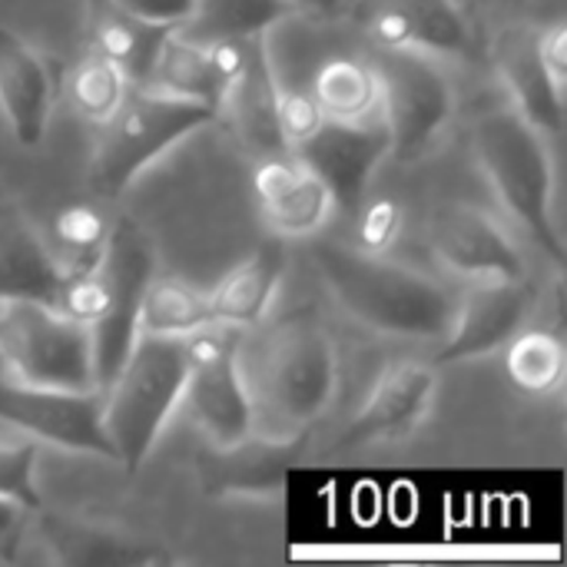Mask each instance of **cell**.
Returning <instances> with one entry per match:
<instances>
[{
	"label": "cell",
	"mask_w": 567,
	"mask_h": 567,
	"mask_svg": "<svg viewBox=\"0 0 567 567\" xmlns=\"http://www.w3.org/2000/svg\"><path fill=\"white\" fill-rule=\"evenodd\" d=\"M312 259L329 292L359 322L409 339H439L449 332L455 299L422 272L339 243H319Z\"/></svg>",
	"instance_id": "6da1fadb"
},
{
	"label": "cell",
	"mask_w": 567,
	"mask_h": 567,
	"mask_svg": "<svg viewBox=\"0 0 567 567\" xmlns=\"http://www.w3.org/2000/svg\"><path fill=\"white\" fill-rule=\"evenodd\" d=\"M183 339L140 332L123 369L103 392V429L126 472H140L153 455L169 415L183 402Z\"/></svg>",
	"instance_id": "7a4b0ae2"
},
{
	"label": "cell",
	"mask_w": 567,
	"mask_h": 567,
	"mask_svg": "<svg viewBox=\"0 0 567 567\" xmlns=\"http://www.w3.org/2000/svg\"><path fill=\"white\" fill-rule=\"evenodd\" d=\"M475 153L508 216L522 223L555 262H561L565 239L555 223V173L545 133H538L518 110H498L478 120Z\"/></svg>",
	"instance_id": "3957f363"
},
{
	"label": "cell",
	"mask_w": 567,
	"mask_h": 567,
	"mask_svg": "<svg viewBox=\"0 0 567 567\" xmlns=\"http://www.w3.org/2000/svg\"><path fill=\"white\" fill-rule=\"evenodd\" d=\"M213 120H219V113L209 103L173 96L146 83L133 93L126 90L116 113L103 123L106 130L93 159L96 183L110 193L126 189L146 166Z\"/></svg>",
	"instance_id": "277c9868"
},
{
	"label": "cell",
	"mask_w": 567,
	"mask_h": 567,
	"mask_svg": "<svg viewBox=\"0 0 567 567\" xmlns=\"http://www.w3.org/2000/svg\"><path fill=\"white\" fill-rule=\"evenodd\" d=\"M0 372L43 389H96L90 326L47 302H0Z\"/></svg>",
	"instance_id": "5b68a950"
},
{
	"label": "cell",
	"mask_w": 567,
	"mask_h": 567,
	"mask_svg": "<svg viewBox=\"0 0 567 567\" xmlns=\"http://www.w3.org/2000/svg\"><path fill=\"white\" fill-rule=\"evenodd\" d=\"M379 80L382 126L389 133V153L399 163H412L432 150L452 120L455 93L442 66L419 50H389L372 60Z\"/></svg>",
	"instance_id": "8992f818"
},
{
	"label": "cell",
	"mask_w": 567,
	"mask_h": 567,
	"mask_svg": "<svg viewBox=\"0 0 567 567\" xmlns=\"http://www.w3.org/2000/svg\"><path fill=\"white\" fill-rule=\"evenodd\" d=\"M156 252L150 236L133 223L120 219L110 226L106 249L100 259V276L106 286V306L100 319L90 326L93 336V375L96 389L106 392L116 372L123 369L126 355L140 336V309L143 296L153 282Z\"/></svg>",
	"instance_id": "52a82bcc"
},
{
	"label": "cell",
	"mask_w": 567,
	"mask_h": 567,
	"mask_svg": "<svg viewBox=\"0 0 567 567\" xmlns=\"http://www.w3.org/2000/svg\"><path fill=\"white\" fill-rule=\"evenodd\" d=\"M239 336L243 329L223 322L183 336V399L193 422L216 449H229L252 435V399L239 369Z\"/></svg>",
	"instance_id": "ba28073f"
},
{
	"label": "cell",
	"mask_w": 567,
	"mask_h": 567,
	"mask_svg": "<svg viewBox=\"0 0 567 567\" xmlns=\"http://www.w3.org/2000/svg\"><path fill=\"white\" fill-rule=\"evenodd\" d=\"M259 382L269 409L292 425H309L336 392V346L312 316L282 322L262 349Z\"/></svg>",
	"instance_id": "9c48e42d"
},
{
	"label": "cell",
	"mask_w": 567,
	"mask_h": 567,
	"mask_svg": "<svg viewBox=\"0 0 567 567\" xmlns=\"http://www.w3.org/2000/svg\"><path fill=\"white\" fill-rule=\"evenodd\" d=\"M0 422L33 442L116 462L103 429V392L27 385L0 372Z\"/></svg>",
	"instance_id": "30bf717a"
},
{
	"label": "cell",
	"mask_w": 567,
	"mask_h": 567,
	"mask_svg": "<svg viewBox=\"0 0 567 567\" xmlns=\"http://www.w3.org/2000/svg\"><path fill=\"white\" fill-rule=\"evenodd\" d=\"M299 159L322 179L332 206L342 213L362 209L365 189L389 156V133L382 120H322V126L296 146Z\"/></svg>",
	"instance_id": "8fae6325"
},
{
	"label": "cell",
	"mask_w": 567,
	"mask_h": 567,
	"mask_svg": "<svg viewBox=\"0 0 567 567\" xmlns=\"http://www.w3.org/2000/svg\"><path fill=\"white\" fill-rule=\"evenodd\" d=\"M528 309L532 289L525 279H472L465 299L455 302L442 362H468L498 352L518 336Z\"/></svg>",
	"instance_id": "7c38bea8"
},
{
	"label": "cell",
	"mask_w": 567,
	"mask_h": 567,
	"mask_svg": "<svg viewBox=\"0 0 567 567\" xmlns=\"http://www.w3.org/2000/svg\"><path fill=\"white\" fill-rule=\"evenodd\" d=\"M429 233L435 256L465 279H525V259L512 236L478 206H442Z\"/></svg>",
	"instance_id": "4fadbf2b"
},
{
	"label": "cell",
	"mask_w": 567,
	"mask_h": 567,
	"mask_svg": "<svg viewBox=\"0 0 567 567\" xmlns=\"http://www.w3.org/2000/svg\"><path fill=\"white\" fill-rule=\"evenodd\" d=\"M369 33L389 50H419L429 56L475 53V30L458 0H375Z\"/></svg>",
	"instance_id": "5bb4252c"
},
{
	"label": "cell",
	"mask_w": 567,
	"mask_h": 567,
	"mask_svg": "<svg viewBox=\"0 0 567 567\" xmlns=\"http://www.w3.org/2000/svg\"><path fill=\"white\" fill-rule=\"evenodd\" d=\"M439 392V375L422 362H399L382 372L365 405L349 422L342 449H362L375 442H395L419 429Z\"/></svg>",
	"instance_id": "9a60e30c"
},
{
	"label": "cell",
	"mask_w": 567,
	"mask_h": 567,
	"mask_svg": "<svg viewBox=\"0 0 567 567\" xmlns=\"http://www.w3.org/2000/svg\"><path fill=\"white\" fill-rule=\"evenodd\" d=\"M219 116L229 120L239 143L259 159L289 150L279 130V83L266 50V37H252L246 60L223 83Z\"/></svg>",
	"instance_id": "2e32d148"
},
{
	"label": "cell",
	"mask_w": 567,
	"mask_h": 567,
	"mask_svg": "<svg viewBox=\"0 0 567 567\" xmlns=\"http://www.w3.org/2000/svg\"><path fill=\"white\" fill-rule=\"evenodd\" d=\"M252 189L279 236H312L329 223L336 209L322 179L289 153L262 156L252 173Z\"/></svg>",
	"instance_id": "e0dca14e"
},
{
	"label": "cell",
	"mask_w": 567,
	"mask_h": 567,
	"mask_svg": "<svg viewBox=\"0 0 567 567\" xmlns=\"http://www.w3.org/2000/svg\"><path fill=\"white\" fill-rule=\"evenodd\" d=\"M495 70L515 100V110L538 130L558 133L565 116V86L551 76L538 50V30L508 27L492 43Z\"/></svg>",
	"instance_id": "ac0fdd59"
},
{
	"label": "cell",
	"mask_w": 567,
	"mask_h": 567,
	"mask_svg": "<svg viewBox=\"0 0 567 567\" xmlns=\"http://www.w3.org/2000/svg\"><path fill=\"white\" fill-rule=\"evenodd\" d=\"M53 83L40 53L0 27V113L13 133V140L27 150L40 146L50 123Z\"/></svg>",
	"instance_id": "d6986e66"
},
{
	"label": "cell",
	"mask_w": 567,
	"mask_h": 567,
	"mask_svg": "<svg viewBox=\"0 0 567 567\" xmlns=\"http://www.w3.org/2000/svg\"><path fill=\"white\" fill-rule=\"evenodd\" d=\"M66 269L37 236V229L13 209H0V302H47L56 306Z\"/></svg>",
	"instance_id": "ffe728a7"
},
{
	"label": "cell",
	"mask_w": 567,
	"mask_h": 567,
	"mask_svg": "<svg viewBox=\"0 0 567 567\" xmlns=\"http://www.w3.org/2000/svg\"><path fill=\"white\" fill-rule=\"evenodd\" d=\"M282 269H286V256H282V246H276V243H269L259 252H252L249 259H243L216 286V292L206 296L213 322L236 326V329L259 326L276 299Z\"/></svg>",
	"instance_id": "44dd1931"
},
{
	"label": "cell",
	"mask_w": 567,
	"mask_h": 567,
	"mask_svg": "<svg viewBox=\"0 0 567 567\" xmlns=\"http://www.w3.org/2000/svg\"><path fill=\"white\" fill-rule=\"evenodd\" d=\"M37 532H40V542L50 548V555L63 565L130 567L163 561L159 551H150L143 545H136L133 538H123L100 525H86V522H73V518L43 515L37 522Z\"/></svg>",
	"instance_id": "7402d4cb"
},
{
	"label": "cell",
	"mask_w": 567,
	"mask_h": 567,
	"mask_svg": "<svg viewBox=\"0 0 567 567\" xmlns=\"http://www.w3.org/2000/svg\"><path fill=\"white\" fill-rule=\"evenodd\" d=\"M86 10L96 53L113 60L130 83H146L169 27L136 20L113 0H86Z\"/></svg>",
	"instance_id": "603a6c76"
},
{
	"label": "cell",
	"mask_w": 567,
	"mask_h": 567,
	"mask_svg": "<svg viewBox=\"0 0 567 567\" xmlns=\"http://www.w3.org/2000/svg\"><path fill=\"white\" fill-rule=\"evenodd\" d=\"M292 13L296 7L289 0H193V13L173 30L206 47L216 40L266 37Z\"/></svg>",
	"instance_id": "cb8c5ba5"
},
{
	"label": "cell",
	"mask_w": 567,
	"mask_h": 567,
	"mask_svg": "<svg viewBox=\"0 0 567 567\" xmlns=\"http://www.w3.org/2000/svg\"><path fill=\"white\" fill-rule=\"evenodd\" d=\"M146 86H156L163 93H173V96H186V100H199V103H209L216 106L219 113V96H223V83L209 63V53L206 47L179 37L176 30L166 33L156 60H153V70H150V80Z\"/></svg>",
	"instance_id": "d4e9b609"
},
{
	"label": "cell",
	"mask_w": 567,
	"mask_h": 567,
	"mask_svg": "<svg viewBox=\"0 0 567 567\" xmlns=\"http://www.w3.org/2000/svg\"><path fill=\"white\" fill-rule=\"evenodd\" d=\"M312 96L329 120H365L379 110V80L365 60L332 56L319 66Z\"/></svg>",
	"instance_id": "484cf974"
},
{
	"label": "cell",
	"mask_w": 567,
	"mask_h": 567,
	"mask_svg": "<svg viewBox=\"0 0 567 567\" xmlns=\"http://www.w3.org/2000/svg\"><path fill=\"white\" fill-rule=\"evenodd\" d=\"M126 86H130L126 73L113 60L100 56L96 50L86 53L83 60H76L63 83L70 106L90 123H106L116 113V106L123 103Z\"/></svg>",
	"instance_id": "4316f807"
},
{
	"label": "cell",
	"mask_w": 567,
	"mask_h": 567,
	"mask_svg": "<svg viewBox=\"0 0 567 567\" xmlns=\"http://www.w3.org/2000/svg\"><path fill=\"white\" fill-rule=\"evenodd\" d=\"M209 302L206 296H199L196 289L163 279V282H150L146 296H143V309H140V332L150 336H189L203 326H209Z\"/></svg>",
	"instance_id": "83f0119b"
},
{
	"label": "cell",
	"mask_w": 567,
	"mask_h": 567,
	"mask_svg": "<svg viewBox=\"0 0 567 567\" xmlns=\"http://www.w3.org/2000/svg\"><path fill=\"white\" fill-rule=\"evenodd\" d=\"M505 369L518 389L548 395V392L561 389V382H565V346L558 342V336L542 332V329L522 332L508 342Z\"/></svg>",
	"instance_id": "f1b7e54d"
},
{
	"label": "cell",
	"mask_w": 567,
	"mask_h": 567,
	"mask_svg": "<svg viewBox=\"0 0 567 567\" xmlns=\"http://www.w3.org/2000/svg\"><path fill=\"white\" fill-rule=\"evenodd\" d=\"M219 482H213L216 488L223 485V492H272L282 485V475H286V458L279 449L272 445H252L249 439L229 445V449H219Z\"/></svg>",
	"instance_id": "f546056e"
},
{
	"label": "cell",
	"mask_w": 567,
	"mask_h": 567,
	"mask_svg": "<svg viewBox=\"0 0 567 567\" xmlns=\"http://www.w3.org/2000/svg\"><path fill=\"white\" fill-rule=\"evenodd\" d=\"M106 236H110V223L103 219L100 209H93L86 203L66 206L56 216V243L63 249V256H56V259L70 272H90L103 259Z\"/></svg>",
	"instance_id": "4dcf8cb0"
},
{
	"label": "cell",
	"mask_w": 567,
	"mask_h": 567,
	"mask_svg": "<svg viewBox=\"0 0 567 567\" xmlns=\"http://www.w3.org/2000/svg\"><path fill=\"white\" fill-rule=\"evenodd\" d=\"M37 442H0V498L20 505L27 515L40 512V492L33 482Z\"/></svg>",
	"instance_id": "1f68e13d"
},
{
	"label": "cell",
	"mask_w": 567,
	"mask_h": 567,
	"mask_svg": "<svg viewBox=\"0 0 567 567\" xmlns=\"http://www.w3.org/2000/svg\"><path fill=\"white\" fill-rule=\"evenodd\" d=\"M326 113L312 93L302 90H279V130L286 146H299L322 126Z\"/></svg>",
	"instance_id": "d6a6232c"
},
{
	"label": "cell",
	"mask_w": 567,
	"mask_h": 567,
	"mask_svg": "<svg viewBox=\"0 0 567 567\" xmlns=\"http://www.w3.org/2000/svg\"><path fill=\"white\" fill-rule=\"evenodd\" d=\"M402 229V206L395 199H375L359 223V243L365 252H382L395 243Z\"/></svg>",
	"instance_id": "836d02e7"
},
{
	"label": "cell",
	"mask_w": 567,
	"mask_h": 567,
	"mask_svg": "<svg viewBox=\"0 0 567 567\" xmlns=\"http://www.w3.org/2000/svg\"><path fill=\"white\" fill-rule=\"evenodd\" d=\"M116 7H123L130 17L156 23V27H179L189 13H193V0H113Z\"/></svg>",
	"instance_id": "e575fe53"
},
{
	"label": "cell",
	"mask_w": 567,
	"mask_h": 567,
	"mask_svg": "<svg viewBox=\"0 0 567 567\" xmlns=\"http://www.w3.org/2000/svg\"><path fill=\"white\" fill-rule=\"evenodd\" d=\"M538 50H542V60L545 66L551 70V76L565 86L567 76V27L565 23H555L548 30H538Z\"/></svg>",
	"instance_id": "d590c367"
},
{
	"label": "cell",
	"mask_w": 567,
	"mask_h": 567,
	"mask_svg": "<svg viewBox=\"0 0 567 567\" xmlns=\"http://www.w3.org/2000/svg\"><path fill=\"white\" fill-rule=\"evenodd\" d=\"M20 515H27L20 505H13V502L0 498V542H7V538L20 528Z\"/></svg>",
	"instance_id": "8d00e7d4"
},
{
	"label": "cell",
	"mask_w": 567,
	"mask_h": 567,
	"mask_svg": "<svg viewBox=\"0 0 567 567\" xmlns=\"http://www.w3.org/2000/svg\"><path fill=\"white\" fill-rule=\"evenodd\" d=\"M296 10H309V13H336L342 10L346 0H289Z\"/></svg>",
	"instance_id": "74e56055"
}]
</instances>
